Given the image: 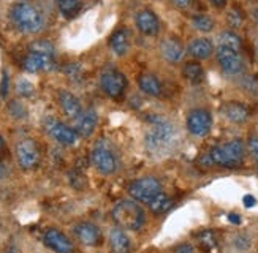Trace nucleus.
Masks as SVG:
<instances>
[{"label": "nucleus", "instance_id": "19", "mask_svg": "<svg viewBox=\"0 0 258 253\" xmlns=\"http://www.w3.org/2000/svg\"><path fill=\"white\" fill-rule=\"evenodd\" d=\"M59 103H60V108H62V111L65 113V116L70 117V119H76L83 113L80 100H78L73 94L67 92V91H62L59 94Z\"/></svg>", "mask_w": 258, "mask_h": 253}, {"label": "nucleus", "instance_id": "40", "mask_svg": "<svg viewBox=\"0 0 258 253\" xmlns=\"http://www.w3.org/2000/svg\"><path fill=\"white\" fill-rule=\"evenodd\" d=\"M4 147H5V141H4V138L0 136V152L4 150Z\"/></svg>", "mask_w": 258, "mask_h": 253}, {"label": "nucleus", "instance_id": "21", "mask_svg": "<svg viewBox=\"0 0 258 253\" xmlns=\"http://www.w3.org/2000/svg\"><path fill=\"white\" fill-rule=\"evenodd\" d=\"M187 52L192 57H195L198 60H203V59H208L211 54L214 52V46H212L211 40H208V38H197L194 41H190Z\"/></svg>", "mask_w": 258, "mask_h": 253}, {"label": "nucleus", "instance_id": "2", "mask_svg": "<svg viewBox=\"0 0 258 253\" xmlns=\"http://www.w3.org/2000/svg\"><path fill=\"white\" fill-rule=\"evenodd\" d=\"M244 142L241 139H231L212 147L206 155L200 158L203 164H217L223 168H236L244 161Z\"/></svg>", "mask_w": 258, "mask_h": 253}, {"label": "nucleus", "instance_id": "33", "mask_svg": "<svg viewBox=\"0 0 258 253\" xmlns=\"http://www.w3.org/2000/svg\"><path fill=\"white\" fill-rule=\"evenodd\" d=\"M10 113L13 114L15 117H19V114L18 113H21L22 116H24V108L21 106V103H18V102H13L10 105Z\"/></svg>", "mask_w": 258, "mask_h": 253}, {"label": "nucleus", "instance_id": "38", "mask_svg": "<svg viewBox=\"0 0 258 253\" xmlns=\"http://www.w3.org/2000/svg\"><path fill=\"white\" fill-rule=\"evenodd\" d=\"M211 5H214L216 8H223L227 5V0H209Z\"/></svg>", "mask_w": 258, "mask_h": 253}, {"label": "nucleus", "instance_id": "17", "mask_svg": "<svg viewBox=\"0 0 258 253\" xmlns=\"http://www.w3.org/2000/svg\"><path fill=\"white\" fill-rule=\"evenodd\" d=\"M137 27L144 35H155L159 32V19L151 10H143L137 15Z\"/></svg>", "mask_w": 258, "mask_h": 253}, {"label": "nucleus", "instance_id": "32", "mask_svg": "<svg viewBox=\"0 0 258 253\" xmlns=\"http://www.w3.org/2000/svg\"><path fill=\"white\" fill-rule=\"evenodd\" d=\"M249 152H250L253 161L256 163V166H258V138L253 136V138L249 139Z\"/></svg>", "mask_w": 258, "mask_h": 253}, {"label": "nucleus", "instance_id": "27", "mask_svg": "<svg viewBox=\"0 0 258 253\" xmlns=\"http://www.w3.org/2000/svg\"><path fill=\"white\" fill-rule=\"evenodd\" d=\"M198 239V244L200 247L206 250V251H211L212 248H216L217 245V237L214 234V231H211V229H205V231H201V233L197 236Z\"/></svg>", "mask_w": 258, "mask_h": 253}, {"label": "nucleus", "instance_id": "34", "mask_svg": "<svg viewBox=\"0 0 258 253\" xmlns=\"http://www.w3.org/2000/svg\"><path fill=\"white\" fill-rule=\"evenodd\" d=\"M173 253H195V250H194V247L190 245V244H181V245H177L174 248Z\"/></svg>", "mask_w": 258, "mask_h": 253}, {"label": "nucleus", "instance_id": "24", "mask_svg": "<svg viewBox=\"0 0 258 253\" xmlns=\"http://www.w3.org/2000/svg\"><path fill=\"white\" fill-rule=\"evenodd\" d=\"M149 206V211L155 215H162L165 212L170 211V207L173 206V201H171V198L170 196H166L165 193H159L157 195L154 200H151L148 203Z\"/></svg>", "mask_w": 258, "mask_h": 253}, {"label": "nucleus", "instance_id": "15", "mask_svg": "<svg viewBox=\"0 0 258 253\" xmlns=\"http://www.w3.org/2000/svg\"><path fill=\"white\" fill-rule=\"evenodd\" d=\"M75 122V130L76 133L80 136H91L94 133V130L97 127V122H98V116L94 109H87V111H83L80 116H78Z\"/></svg>", "mask_w": 258, "mask_h": 253}, {"label": "nucleus", "instance_id": "16", "mask_svg": "<svg viewBox=\"0 0 258 253\" xmlns=\"http://www.w3.org/2000/svg\"><path fill=\"white\" fill-rule=\"evenodd\" d=\"M222 114L234 124H242L250 116L247 106L238 102H227L222 106Z\"/></svg>", "mask_w": 258, "mask_h": 253}, {"label": "nucleus", "instance_id": "3", "mask_svg": "<svg viewBox=\"0 0 258 253\" xmlns=\"http://www.w3.org/2000/svg\"><path fill=\"white\" fill-rule=\"evenodd\" d=\"M10 19L13 26L22 34H37L43 29L41 13L27 2H19L11 7Z\"/></svg>", "mask_w": 258, "mask_h": 253}, {"label": "nucleus", "instance_id": "12", "mask_svg": "<svg viewBox=\"0 0 258 253\" xmlns=\"http://www.w3.org/2000/svg\"><path fill=\"white\" fill-rule=\"evenodd\" d=\"M54 67V56L49 54H43L37 51H30L22 60V68L29 73H38L44 70H51Z\"/></svg>", "mask_w": 258, "mask_h": 253}, {"label": "nucleus", "instance_id": "5", "mask_svg": "<svg viewBox=\"0 0 258 253\" xmlns=\"http://www.w3.org/2000/svg\"><path fill=\"white\" fill-rule=\"evenodd\" d=\"M159 193H162V184L159 179L151 178V176L149 178H141V179L133 181L128 185V195L135 201H140V203L148 204Z\"/></svg>", "mask_w": 258, "mask_h": 253}, {"label": "nucleus", "instance_id": "10", "mask_svg": "<svg viewBox=\"0 0 258 253\" xmlns=\"http://www.w3.org/2000/svg\"><path fill=\"white\" fill-rule=\"evenodd\" d=\"M212 127V116L206 109H194L187 116V130L194 136H206Z\"/></svg>", "mask_w": 258, "mask_h": 253}, {"label": "nucleus", "instance_id": "11", "mask_svg": "<svg viewBox=\"0 0 258 253\" xmlns=\"http://www.w3.org/2000/svg\"><path fill=\"white\" fill-rule=\"evenodd\" d=\"M46 130H48V133L51 135L52 139H55L63 146H73L75 142L78 141V138H80V135L76 133L75 128L65 125V124L59 122V120H55V119H48Z\"/></svg>", "mask_w": 258, "mask_h": 253}, {"label": "nucleus", "instance_id": "8", "mask_svg": "<svg viewBox=\"0 0 258 253\" xmlns=\"http://www.w3.org/2000/svg\"><path fill=\"white\" fill-rule=\"evenodd\" d=\"M100 87L103 92L111 98H119L124 94L127 87V79L124 73H120L114 68H106L100 74Z\"/></svg>", "mask_w": 258, "mask_h": 253}, {"label": "nucleus", "instance_id": "22", "mask_svg": "<svg viewBox=\"0 0 258 253\" xmlns=\"http://www.w3.org/2000/svg\"><path fill=\"white\" fill-rule=\"evenodd\" d=\"M109 46L117 56H125L128 51V34L125 29L114 32L109 38Z\"/></svg>", "mask_w": 258, "mask_h": 253}, {"label": "nucleus", "instance_id": "1", "mask_svg": "<svg viewBox=\"0 0 258 253\" xmlns=\"http://www.w3.org/2000/svg\"><path fill=\"white\" fill-rule=\"evenodd\" d=\"M151 128L146 131L144 136V144L148 150L154 153H160L174 146L177 139V131L176 127L163 117L159 116H151L149 117Z\"/></svg>", "mask_w": 258, "mask_h": 253}, {"label": "nucleus", "instance_id": "25", "mask_svg": "<svg viewBox=\"0 0 258 253\" xmlns=\"http://www.w3.org/2000/svg\"><path fill=\"white\" fill-rule=\"evenodd\" d=\"M182 74H184V78L188 79L190 82H200V81H203L205 71H203V67H201L198 62H188L184 65Z\"/></svg>", "mask_w": 258, "mask_h": 253}, {"label": "nucleus", "instance_id": "36", "mask_svg": "<svg viewBox=\"0 0 258 253\" xmlns=\"http://www.w3.org/2000/svg\"><path fill=\"white\" fill-rule=\"evenodd\" d=\"M171 2L177 7V8H188L192 5L194 0H171Z\"/></svg>", "mask_w": 258, "mask_h": 253}, {"label": "nucleus", "instance_id": "7", "mask_svg": "<svg viewBox=\"0 0 258 253\" xmlns=\"http://www.w3.org/2000/svg\"><path fill=\"white\" fill-rule=\"evenodd\" d=\"M41 153L33 139H22L16 144V160L22 170H33L38 166Z\"/></svg>", "mask_w": 258, "mask_h": 253}, {"label": "nucleus", "instance_id": "29", "mask_svg": "<svg viewBox=\"0 0 258 253\" xmlns=\"http://www.w3.org/2000/svg\"><path fill=\"white\" fill-rule=\"evenodd\" d=\"M192 26L200 32H211L214 29V21L206 15H195L192 18Z\"/></svg>", "mask_w": 258, "mask_h": 253}, {"label": "nucleus", "instance_id": "18", "mask_svg": "<svg viewBox=\"0 0 258 253\" xmlns=\"http://www.w3.org/2000/svg\"><path fill=\"white\" fill-rule=\"evenodd\" d=\"M160 54L162 57L166 60V62H179L182 59V54H184V46L181 45V41H177L176 38L170 37L162 41L160 45Z\"/></svg>", "mask_w": 258, "mask_h": 253}, {"label": "nucleus", "instance_id": "31", "mask_svg": "<svg viewBox=\"0 0 258 253\" xmlns=\"http://www.w3.org/2000/svg\"><path fill=\"white\" fill-rule=\"evenodd\" d=\"M228 24L231 27H239L242 24V15H241V12H238V10H231V12L228 13Z\"/></svg>", "mask_w": 258, "mask_h": 253}, {"label": "nucleus", "instance_id": "35", "mask_svg": "<svg viewBox=\"0 0 258 253\" xmlns=\"http://www.w3.org/2000/svg\"><path fill=\"white\" fill-rule=\"evenodd\" d=\"M8 94V74L4 71V76H2V86H0V95L2 97H7Z\"/></svg>", "mask_w": 258, "mask_h": 253}, {"label": "nucleus", "instance_id": "41", "mask_svg": "<svg viewBox=\"0 0 258 253\" xmlns=\"http://www.w3.org/2000/svg\"><path fill=\"white\" fill-rule=\"evenodd\" d=\"M7 253H13V251H7Z\"/></svg>", "mask_w": 258, "mask_h": 253}, {"label": "nucleus", "instance_id": "6", "mask_svg": "<svg viewBox=\"0 0 258 253\" xmlns=\"http://www.w3.org/2000/svg\"><path fill=\"white\" fill-rule=\"evenodd\" d=\"M91 160H92L94 166L105 176L113 174L119 166L116 153L111 150L103 141H100L98 144L94 147V150L91 153Z\"/></svg>", "mask_w": 258, "mask_h": 253}, {"label": "nucleus", "instance_id": "30", "mask_svg": "<svg viewBox=\"0 0 258 253\" xmlns=\"http://www.w3.org/2000/svg\"><path fill=\"white\" fill-rule=\"evenodd\" d=\"M16 92L21 97H30L33 94V86L29 81H26V79H19L16 82Z\"/></svg>", "mask_w": 258, "mask_h": 253}, {"label": "nucleus", "instance_id": "26", "mask_svg": "<svg viewBox=\"0 0 258 253\" xmlns=\"http://www.w3.org/2000/svg\"><path fill=\"white\" fill-rule=\"evenodd\" d=\"M219 46H225V48H230L233 51H241V46H242V41L241 38L234 34V32H222L219 35Z\"/></svg>", "mask_w": 258, "mask_h": 253}, {"label": "nucleus", "instance_id": "13", "mask_svg": "<svg viewBox=\"0 0 258 253\" xmlns=\"http://www.w3.org/2000/svg\"><path fill=\"white\" fill-rule=\"evenodd\" d=\"M43 242H44V245L49 247L55 253H73L72 240L67 237L62 231L55 228L46 229V233L43 236Z\"/></svg>", "mask_w": 258, "mask_h": 253}, {"label": "nucleus", "instance_id": "20", "mask_svg": "<svg viewBox=\"0 0 258 253\" xmlns=\"http://www.w3.org/2000/svg\"><path fill=\"white\" fill-rule=\"evenodd\" d=\"M109 245L114 253H128L132 250L130 237L125 234V229L114 228L109 233Z\"/></svg>", "mask_w": 258, "mask_h": 253}, {"label": "nucleus", "instance_id": "14", "mask_svg": "<svg viewBox=\"0 0 258 253\" xmlns=\"http://www.w3.org/2000/svg\"><path fill=\"white\" fill-rule=\"evenodd\" d=\"M75 236L76 239L84 245H97L100 239H102V233H100L98 226L89 222H81L75 226Z\"/></svg>", "mask_w": 258, "mask_h": 253}, {"label": "nucleus", "instance_id": "23", "mask_svg": "<svg viewBox=\"0 0 258 253\" xmlns=\"http://www.w3.org/2000/svg\"><path fill=\"white\" fill-rule=\"evenodd\" d=\"M138 84H140V89L148 94V95H152V97H159L160 92H162V86L159 82V79L155 78L154 74H141L140 79H138Z\"/></svg>", "mask_w": 258, "mask_h": 253}, {"label": "nucleus", "instance_id": "9", "mask_svg": "<svg viewBox=\"0 0 258 253\" xmlns=\"http://www.w3.org/2000/svg\"><path fill=\"white\" fill-rule=\"evenodd\" d=\"M216 56L223 73H227L230 76H236L244 71V62L238 51H233L225 46H219L216 51Z\"/></svg>", "mask_w": 258, "mask_h": 253}, {"label": "nucleus", "instance_id": "4", "mask_svg": "<svg viewBox=\"0 0 258 253\" xmlns=\"http://www.w3.org/2000/svg\"><path fill=\"white\" fill-rule=\"evenodd\" d=\"M111 215H113V220L116 222V225L122 229L138 231L146 223L144 209L138 203H135V200L133 201H128V200L119 201L113 207Z\"/></svg>", "mask_w": 258, "mask_h": 253}, {"label": "nucleus", "instance_id": "39", "mask_svg": "<svg viewBox=\"0 0 258 253\" xmlns=\"http://www.w3.org/2000/svg\"><path fill=\"white\" fill-rule=\"evenodd\" d=\"M228 220H230L231 223H234V225H239L241 223V217L238 214H228Z\"/></svg>", "mask_w": 258, "mask_h": 253}, {"label": "nucleus", "instance_id": "28", "mask_svg": "<svg viewBox=\"0 0 258 253\" xmlns=\"http://www.w3.org/2000/svg\"><path fill=\"white\" fill-rule=\"evenodd\" d=\"M55 4H57L60 13L67 18L76 15L80 10V0H55Z\"/></svg>", "mask_w": 258, "mask_h": 253}, {"label": "nucleus", "instance_id": "37", "mask_svg": "<svg viewBox=\"0 0 258 253\" xmlns=\"http://www.w3.org/2000/svg\"><path fill=\"white\" fill-rule=\"evenodd\" d=\"M242 201H244V206H245V207H253V206L256 204V200H255V198H253L252 195H245Z\"/></svg>", "mask_w": 258, "mask_h": 253}]
</instances>
